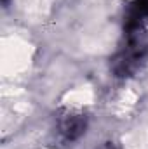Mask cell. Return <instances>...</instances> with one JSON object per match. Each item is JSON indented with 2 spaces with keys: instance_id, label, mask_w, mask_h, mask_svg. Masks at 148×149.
<instances>
[{
  "instance_id": "obj_1",
  "label": "cell",
  "mask_w": 148,
  "mask_h": 149,
  "mask_svg": "<svg viewBox=\"0 0 148 149\" xmlns=\"http://www.w3.org/2000/svg\"><path fill=\"white\" fill-rule=\"evenodd\" d=\"M84 132H85V118H82L80 114L66 116L61 121V134L66 139H77Z\"/></svg>"
}]
</instances>
